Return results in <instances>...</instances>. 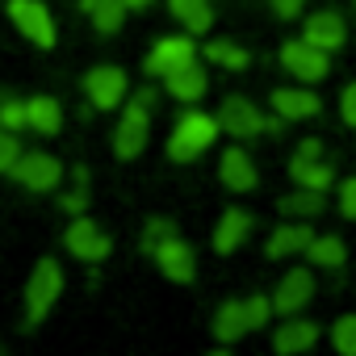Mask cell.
I'll return each instance as SVG.
<instances>
[{"label":"cell","instance_id":"1","mask_svg":"<svg viewBox=\"0 0 356 356\" xmlns=\"http://www.w3.org/2000/svg\"><path fill=\"white\" fill-rule=\"evenodd\" d=\"M222 126L214 113H202V109H185L176 118L172 134H168V159L172 163H193L197 155H206L214 143H218Z\"/></svg>","mask_w":356,"mask_h":356},{"label":"cell","instance_id":"2","mask_svg":"<svg viewBox=\"0 0 356 356\" xmlns=\"http://www.w3.org/2000/svg\"><path fill=\"white\" fill-rule=\"evenodd\" d=\"M59 298H63V268H59L55 256H42L34 264L30 281H26V331H34L55 310Z\"/></svg>","mask_w":356,"mask_h":356},{"label":"cell","instance_id":"3","mask_svg":"<svg viewBox=\"0 0 356 356\" xmlns=\"http://www.w3.org/2000/svg\"><path fill=\"white\" fill-rule=\"evenodd\" d=\"M147 138H151V109L143 101L126 97L122 101V118L113 126V155L130 163V159H138L147 151Z\"/></svg>","mask_w":356,"mask_h":356},{"label":"cell","instance_id":"4","mask_svg":"<svg viewBox=\"0 0 356 356\" xmlns=\"http://www.w3.org/2000/svg\"><path fill=\"white\" fill-rule=\"evenodd\" d=\"M277 59H281V67H285L293 80H302V84H318V80H327V72H331V55L318 51V47L306 42V38H289V42H281Z\"/></svg>","mask_w":356,"mask_h":356},{"label":"cell","instance_id":"5","mask_svg":"<svg viewBox=\"0 0 356 356\" xmlns=\"http://www.w3.org/2000/svg\"><path fill=\"white\" fill-rule=\"evenodd\" d=\"M9 22L17 26L22 38H30L34 47L51 51L59 42V30H55V17L42 0H9Z\"/></svg>","mask_w":356,"mask_h":356},{"label":"cell","instance_id":"6","mask_svg":"<svg viewBox=\"0 0 356 356\" xmlns=\"http://www.w3.org/2000/svg\"><path fill=\"white\" fill-rule=\"evenodd\" d=\"M9 176L22 189H30V193H51L63 181V163L55 155H47V151H22L17 163L9 168Z\"/></svg>","mask_w":356,"mask_h":356},{"label":"cell","instance_id":"7","mask_svg":"<svg viewBox=\"0 0 356 356\" xmlns=\"http://www.w3.org/2000/svg\"><path fill=\"white\" fill-rule=\"evenodd\" d=\"M84 97L92 101V109H118L126 97H130V76L118 67V63H101V67H88L84 80H80Z\"/></svg>","mask_w":356,"mask_h":356},{"label":"cell","instance_id":"8","mask_svg":"<svg viewBox=\"0 0 356 356\" xmlns=\"http://www.w3.org/2000/svg\"><path fill=\"white\" fill-rule=\"evenodd\" d=\"M63 248H67L76 260H84V264H101V260H109L113 239H109L88 214H72V222H67V231H63Z\"/></svg>","mask_w":356,"mask_h":356},{"label":"cell","instance_id":"9","mask_svg":"<svg viewBox=\"0 0 356 356\" xmlns=\"http://www.w3.org/2000/svg\"><path fill=\"white\" fill-rule=\"evenodd\" d=\"M193 59H197L193 34H172V38H159V42L151 47V55L143 59V72H147L151 80H163V76H172V72L189 67Z\"/></svg>","mask_w":356,"mask_h":356},{"label":"cell","instance_id":"10","mask_svg":"<svg viewBox=\"0 0 356 356\" xmlns=\"http://www.w3.org/2000/svg\"><path fill=\"white\" fill-rule=\"evenodd\" d=\"M214 118H218V126H222L231 138H239V143L264 134V122H268V118L260 113V105L248 101V97H239V92H235V97H222V105H218Z\"/></svg>","mask_w":356,"mask_h":356},{"label":"cell","instance_id":"11","mask_svg":"<svg viewBox=\"0 0 356 356\" xmlns=\"http://www.w3.org/2000/svg\"><path fill=\"white\" fill-rule=\"evenodd\" d=\"M151 260H155V268H159L168 281H176V285H189V281L197 277V256H193V248H189L181 235L163 239V243L151 252Z\"/></svg>","mask_w":356,"mask_h":356},{"label":"cell","instance_id":"12","mask_svg":"<svg viewBox=\"0 0 356 356\" xmlns=\"http://www.w3.org/2000/svg\"><path fill=\"white\" fill-rule=\"evenodd\" d=\"M218 181H222V189H231V193H252V189L260 185V168H256V159H252L243 147H227V151L218 155Z\"/></svg>","mask_w":356,"mask_h":356},{"label":"cell","instance_id":"13","mask_svg":"<svg viewBox=\"0 0 356 356\" xmlns=\"http://www.w3.org/2000/svg\"><path fill=\"white\" fill-rule=\"evenodd\" d=\"M314 298V273L310 268H289L281 281H277V293H273V310L277 314H302Z\"/></svg>","mask_w":356,"mask_h":356},{"label":"cell","instance_id":"14","mask_svg":"<svg viewBox=\"0 0 356 356\" xmlns=\"http://www.w3.org/2000/svg\"><path fill=\"white\" fill-rule=\"evenodd\" d=\"M302 38L331 55V51H339V47L348 42V22H343V13H335V9H318V13H310V17H306Z\"/></svg>","mask_w":356,"mask_h":356},{"label":"cell","instance_id":"15","mask_svg":"<svg viewBox=\"0 0 356 356\" xmlns=\"http://www.w3.org/2000/svg\"><path fill=\"white\" fill-rule=\"evenodd\" d=\"M318 323H310V318H298V314H285V323L273 331V352L277 356H302V352H310L314 343H318Z\"/></svg>","mask_w":356,"mask_h":356},{"label":"cell","instance_id":"16","mask_svg":"<svg viewBox=\"0 0 356 356\" xmlns=\"http://www.w3.org/2000/svg\"><path fill=\"white\" fill-rule=\"evenodd\" d=\"M268 105H273V113L285 118V122H310V118L323 113V101H318L314 88H273Z\"/></svg>","mask_w":356,"mask_h":356},{"label":"cell","instance_id":"17","mask_svg":"<svg viewBox=\"0 0 356 356\" xmlns=\"http://www.w3.org/2000/svg\"><path fill=\"white\" fill-rule=\"evenodd\" d=\"M310 239H314L310 222H302V218L277 222V231H273V235H268V243H264V256H268V260H289V256H306Z\"/></svg>","mask_w":356,"mask_h":356},{"label":"cell","instance_id":"18","mask_svg":"<svg viewBox=\"0 0 356 356\" xmlns=\"http://www.w3.org/2000/svg\"><path fill=\"white\" fill-rule=\"evenodd\" d=\"M248 235H252V214L235 206V210H222V218H218L210 243H214L218 256H231V252H239V248L248 243Z\"/></svg>","mask_w":356,"mask_h":356},{"label":"cell","instance_id":"19","mask_svg":"<svg viewBox=\"0 0 356 356\" xmlns=\"http://www.w3.org/2000/svg\"><path fill=\"white\" fill-rule=\"evenodd\" d=\"M163 88H168V97H172V101H181V105H197V101L206 97V88H210V76H206V67L193 59L189 67L163 76Z\"/></svg>","mask_w":356,"mask_h":356},{"label":"cell","instance_id":"20","mask_svg":"<svg viewBox=\"0 0 356 356\" xmlns=\"http://www.w3.org/2000/svg\"><path fill=\"white\" fill-rule=\"evenodd\" d=\"M289 181L327 193V189L335 185V168H331V159H323V155H298V151H293V159H289Z\"/></svg>","mask_w":356,"mask_h":356},{"label":"cell","instance_id":"21","mask_svg":"<svg viewBox=\"0 0 356 356\" xmlns=\"http://www.w3.org/2000/svg\"><path fill=\"white\" fill-rule=\"evenodd\" d=\"M277 210H281L285 218H302V222H310V218H318V214L327 210V193H323V189L293 185V189L277 202Z\"/></svg>","mask_w":356,"mask_h":356},{"label":"cell","instance_id":"22","mask_svg":"<svg viewBox=\"0 0 356 356\" xmlns=\"http://www.w3.org/2000/svg\"><path fill=\"white\" fill-rule=\"evenodd\" d=\"M210 331H214V339H218L222 348L239 343V339L252 331V327H248V310H243V302H235V298L222 302V306L214 310V327H210Z\"/></svg>","mask_w":356,"mask_h":356},{"label":"cell","instance_id":"23","mask_svg":"<svg viewBox=\"0 0 356 356\" xmlns=\"http://www.w3.org/2000/svg\"><path fill=\"white\" fill-rule=\"evenodd\" d=\"M26 122H30V130H38V134H59L63 130V105L55 101V97H47V92H38V97H30L26 101Z\"/></svg>","mask_w":356,"mask_h":356},{"label":"cell","instance_id":"24","mask_svg":"<svg viewBox=\"0 0 356 356\" xmlns=\"http://www.w3.org/2000/svg\"><path fill=\"white\" fill-rule=\"evenodd\" d=\"M168 9H172V17L185 26V34H206L210 26H214V5L210 0H168Z\"/></svg>","mask_w":356,"mask_h":356},{"label":"cell","instance_id":"25","mask_svg":"<svg viewBox=\"0 0 356 356\" xmlns=\"http://www.w3.org/2000/svg\"><path fill=\"white\" fill-rule=\"evenodd\" d=\"M306 260L314 264V268H343V260H348V243L339 239V235H314L310 239V248H306Z\"/></svg>","mask_w":356,"mask_h":356},{"label":"cell","instance_id":"26","mask_svg":"<svg viewBox=\"0 0 356 356\" xmlns=\"http://www.w3.org/2000/svg\"><path fill=\"white\" fill-rule=\"evenodd\" d=\"M84 13H88V22H92L97 34H118L122 22H126V13H130V5H126V0H92Z\"/></svg>","mask_w":356,"mask_h":356},{"label":"cell","instance_id":"27","mask_svg":"<svg viewBox=\"0 0 356 356\" xmlns=\"http://www.w3.org/2000/svg\"><path fill=\"white\" fill-rule=\"evenodd\" d=\"M206 59H210L214 67H227V72H243V67L252 63V55H248L239 42H231V38H214V42L206 47Z\"/></svg>","mask_w":356,"mask_h":356},{"label":"cell","instance_id":"28","mask_svg":"<svg viewBox=\"0 0 356 356\" xmlns=\"http://www.w3.org/2000/svg\"><path fill=\"white\" fill-rule=\"evenodd\" d=\"M331 343L339 356H356V314H339L331 327Z\"/></svg>","mask_w":356,"mask_h":356},{"label":"cell","instance_id":"29","mask_svg":"<svg viewBox=\"0 0 356 356\" xmlns=\"http://www.w3.org/2000/svg\"><path fill=\"white\" fill-rule=\"evenodd\" d=\"M0 126L13 130V134L30 126V122H26V101H22V97H9V92L0 97Z\"/></svg>","mask_w":356,"mask_h":356},{"label":"cell","instance_id":"30","mask_svg":"<svg viewBox=\"0 0 356 356\" xmlns=\"http://www.w3.org/2000/svg\"><path fill=\"white\" fill-rule=\"evenodd\" d=\"M172 235H176V222H172V218H147V227H143V239H138V243H143V252L151 256V252H155L163 239H172Z\"/></svg>","mask_w":356,"mask_h":356},{"label":"cell","instance_id":"31","mask_svg":"<svg viewBox=\"0 0 356 356\" xmlns=\"http://www.w3.org/2000/svg\"><path fill=\"white\" fill-rule=\"evenodd\" d=\"M243 310H248V327L252 331H260L277 310H273V298H264V293H252V298H243Z\"/></svg>","mask_w":356,"mask_h":356},{"label":"cell","instance_id":"32","mask_svg":"<svg viewBox=\"0 0 356 356\" xmlns=\"http://www.w3.org/2000/svg\"><path fill=\"white\" fill-rule=\"evenodd\" d=\"M17 155H22V143H17V134L0 126V172H9V168L17 163Z\"/></svg>","mask_w":356,"mask_h":356},{"label":"cell","instance_id":"33","mask_svg":"<svg viewBox=\"0 0 356 356\" xmlns=\"http://www.w3.org/2000/svg\"><path fill=\"white\" fill-rule=\"evenodd\" d=\"M339 122L356 130V80L343 84V92H339Z\"/></svg>","mask_w":356,"mask_h":356},{"label":"cell","instance_id":"34","mask_svg":"<svg viewBox=\"0 0 356 356\" xmlns=\"http://www.w3.org/2000/svg\"><path fill=\"white\" fill-rule=\"evenodd\" d=\"M339 214L348 222H356V176H348V181L339 185Z\"/></svg>","mask_w":356,"mask_h":356},{"label":"cell","instance_id":"35","mask_svg":"<svg viewBox=\"0 0 356 356\" xmlns=\"http://www.w3.org/2000/svg\"><path fill=\"white\" fill-rule=\"evenodd\" d=\"M63 210L67 214H88V185H76L72 193H63Z\"/></svg>","mask_w":356,"mask_h":356},{"label":"cell","instance_id":"36","mask_svg":"<svg viewBox=\"0 0 356 356\" xmlns=\"http://www.w3.org/2000/svg\"><path fill=\"white\" fill-rule=\"evenodd\" d=\"M268 5H273V13H277L281 22H293V17H302L306 0H268Z\"/></svg>","mask_w":356,"mask_h":356},{"label":"cell","instance_id":"37","mask_svg":"<svg viewBox=\"0 0 356 356\" xmlns=\"http://www.w3.org/2000/svg\"><path fill=\"white\" fill-rule=\"evenodd\" d=\"M298 155H323V138H302L298 143Z\"/></svg>","mask_w":356,"mask_h":356},{"label":"cell","instance_id":"38","mask_svg":"<svg viewBox=\"0 0 356 356\" xmlns=\"http://www.w3.org/2000/svg\"><path fill=\"white\" fill-rule=\"evenodd\" d=\"M134 101H143L147 109H155V101H159V97H155V88H138V92H134Z\"/></svg>","mask_w":356,"mask_h":356},{"label":"cell","instance_id":"39","mask_svg":"<svg viewBox=\"0 0 356 356\" xmlns=\"http://www.w3.org/2000/svg\"><path fill=\"white\" fill-rule=\"evenodd\" d=\"M72 176H76V185H88V168H84V163H76Z\"/></svg>","mask_w":356,"mask_h":356},{"label":"cell","instance_id":"40","mask_svg":"<svg viewBox=\"0 0 356 356\" xmlns=\"http://www.w3.org/2000/svg\"><path fill=\"white\" fill-rule=\"evenodd\" d=\"M126 5H130V9H147V5H151V0H126Z\"/></svg>","mask_w":356,"mask_h":356},{"label":"cell","instance_id":"41","mask_svg":"<svg viewBox=\"0 0 356 356\" xmlns=\"http://www.w3.org/2000/svg\"><path fill=\"white\" fill-rule=\"evenodd\" d=\"M88 5H92V0H80V9H88Z\"/></svg>","mask_w":356,"mask_h":356}]
</instances>
